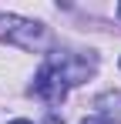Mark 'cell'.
<instances>
[{
    "mask_svg": "<svg viewBox=\"0 0 121 124\" xmlns=\"http://www.w3.org/2000/svg\"><path fill=\"white\" fill-rule=\"evenodd\" d=\"M118 17H121V3H118Z\"/></svg>",
    "mask_w": 121,
    "mask_h": 124,
    "instance_id": "cell-7",
    "label": "cell"
},
{
    "mask_svg": "<svg viewBox=\"0 0 121 124\" xmlns=\"http://www.w3.org/2000/svg\"><path fill=\"white\" fill-rule=\"evenodd\" d=\"M81 124H111V121H104V117H84Z\"/></svg>",
    "mask_w": 121,
    "mask_h": 124,
    "instance_id": "cell-4",
    "label": "cell"
},
{
    "mask_svg": "<svg viewBox=\"0 0 121 124\" xmlns=\"http://www.w3.org/2000/svg\"><path fill=\"white\" fill-rule=\"evenodd\" d=\"M10 124H34V121H24V117H17V121H10Z\"/></svg>",
    "mask_w": 121,
    "mask_h": 124,
    "instance_id": "cell-6",
    "label": "cell"
},
{
    "mask_svg": "<svg viewBox=\"0 0 121 124\" xmlns=\"http://www.w3.org/2000/svg\"><path fill=\"white\" fill-rule=\"evenodd\" d=\"M47 124H64V121H60V117H54V114H51V117H47Z\"/></svg>",
    "mask_w": 121,
    "mask_h": 124,
    "instance_id": "cell-5",
    "label": "cell"
},
{
    "mask_svg": "<svg viewBox=\"0 0 121 124\" xmlns=\"http://www.w3.org/2000/svg\"><path fill=\"white\" fill-rule=\"evenodd\" d=\"M94 104L101 107V117H104V121H111V117L121 121V94H101Z\"/></svg>",
    "mask_w": 121,
    "mask_h": 124,
    "instance_id": "cell-3",
    "label": "cell"
},
{
    "mask_svg": "<svg viewBox=\"0 0 121 124\" xmlns=\"http://www.w3.org/2000/svg\"><path fill=\"white\" fill-rule=\"evenodd\" d=\"M94 64L98 57L94 54H51L47 64L34 74V94L47 104H60L67 97V91L74 84H84L91 74H94Z\"/></svg>",
    "mask_w": 121,
    "mask_h": 124,
    "instance_id": "cell-1",
    "label": "cell"
},
{
    "mask_svg": "<svg viewBox=\"0 0 121 124\" xmlns=\"http://www.w3.org/2000/svg\"><path fill=\"white\" fill-rule=\"evenodd\" d=\"M0 40L17 44L24 50H47L51 34L37 20H27V17H17V14H0Z\"/></svg>",
    "mask_w": 121,
    "mask_h": 124,
    "instance_id": "cell-2",
    "label": "cell"
}]
</instances>
